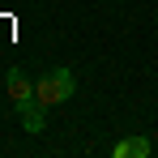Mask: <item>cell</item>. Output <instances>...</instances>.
<instances>
[{"label": "cell", "instance_id": "1", "mask_svg": "<svg viewBox=\"0 0 158 158\" xmlns=\"http://www.w3.org/2000/svg\"><path fill=\"white\" fill-rule=\"evenodd\" d=\"M73 90H77V81H73V73H69V69H52V73H43V77L34 81V98H39L43 107L64 103Z\"/></svg>", "mask_w": 158, "mask_h": 158}, {"label": "cell", "instance_id": "2", "mask_svg": "<svg viewBox=\"0 0 158 158\" xmlns=\"http://www.w3.org/2000/svg\"><path fill=\"white\" fill-rule=\"evenodd\" d=\"M4 85H9V98H13L17 107L34 98V85H30V77L22 73V69H9V73H4Z\"/></svg>", "mask_w": 158, "mask_h": 158}, {"label": "cell", "instance_id": "4", "mask_svg": "<svg viewBox=\"0 0 158 158\" xmlns=\"http://www.w3.org/2000/svg\"><path fill=\"white\" fill-rule=\"evenodd\" d=\"M111 154H115V158H145V154H150V141H145V137H124Z\"/></svg>", "mask_w": 158, "mask_h": 158}, {"label": "cell", "instance_id": "3", "mask_svg": "<svg viewBox=\"0 0 158 158\" xmlns=\"http://www.w3.org/2000/svg\"><path fill=\"white\" fill-rule=\"evenodd\" d=\"M17 115H22L26 132H43V128H47V111H43V103H39V98L22 103V107H17Z\"/></svg>", "mask_w": 158, "mask_h": 158}]
</instances>
